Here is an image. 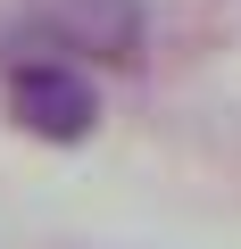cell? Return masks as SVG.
Masks as SVG:
<instances>
[{
	"mask_svg": "<svg viewBox=\"0 0 241 249\" xmlns=\"http://www.w3.org/2000/svg\"><path fill=\"white\" fill-rule=\"evenodd\" d=\"M0 116L17 124L25 142H50V150H75L100 133V83L67 58H9L0 75Z\"/></svg>",
	"mask_w": 241,
	"mask_h": 249,
	"instance_id": "1",
	"label": "cell"
},
{
	"mask_svg": "<svg viewBox=\"0 0 241 249\" xmlns=\"http://www.w3.org/2000/svg\"><path fill=\"white\" fill-rule=\"evenodd\" d=\"M42 34L58 50H75L83 67L133 75L142 50H150V9L142 0H42Z\"/></svg>",
	"mask_w": 241,
	"mask_h": 249,
	"instance_id": "2",
	"label": "cell"
}]
</instances>
